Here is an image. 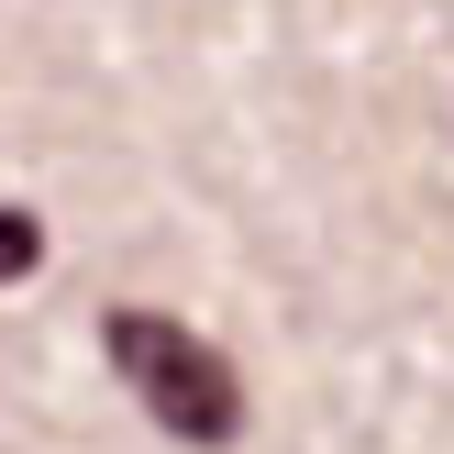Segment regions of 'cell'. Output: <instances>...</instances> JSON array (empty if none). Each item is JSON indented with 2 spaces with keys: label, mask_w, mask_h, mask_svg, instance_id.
Instances as JSON below:
<instances>
[{
  "label": "cell",
  "mask_w": 454,
  "mask_h": 454,
  "mask_svg": "<svg viewBox=\"0 0 454 454\" xmlns=\"http://www.w3.org/2000/svg\"><path fill=\"white\" fill-rule=\"evenodd\" d=\"M34 266H44V222H34V211H0V288L34 278Z\"/></svg>",
  "instance_id": "7a4b0ae2"
},
{
  "label": "cell",
  "mask_w": 454,
  "mask_h": 454,
  "mask_svg": "<svg viewBox=\"0 0 454 454\" xmlns=\"http://www.w3.org/2000/svg\"><path fill=\"white\" fill-rule=\"evenodd\" d=\"M100 344H111V377H122L177 443H233L244 433V377L222 366L189 322H167V310H111Z\"/></svg>",
  "instance_id": "6da1fadb"
}]
</instances>
